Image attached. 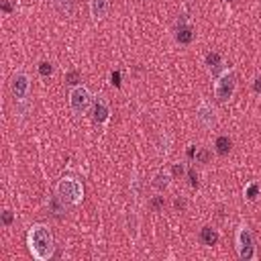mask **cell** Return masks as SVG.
I'll return each instance as SVG.
<instances>
[{
	"label": "cell",
	"mask_w": 261,
	"mask_h": 261,
	"mask_svg": "<svg viewBox=\"0 0 261 261\" xmlns=\"http://www.w3.org/2000/svg\"><path fill=\"white\" fill-rule=\"evenodd\" d=\"M237 71L232 67H226L214 77V98L218 102H228L237 92Z\"/></svg>",
	"instance_id": "3957f363"
},
{
	"label": "cell",
	"mask_w": 261,
	"mask_h": 261,
	"mask_svg": "<svg viewBox=\"0 0 261 261\" xmlns=\"http://www.w3.org/2000/svg\"><path fill=\"white\" fill-rule=\"evenodd\" d=\"M173 37H175L177 43L188 45V43H192V39H194V31H192V27H188L186 22H179L177 29H175V33H173Z\"/></svg>",
	"instance_id": "8fae6325"
},
{
	"label": "cell",
	"mask_w": 261,
	"mask_h": 261,
	"mask_svg": "<svg viewBox=\"0 0 261 261\" xmlns=\"http://www.w3.org/2000/svg\"><path fill=\"white\" fill-rule=\"evenodd\" d=\"M39 73H41L43 77L51 75V73H53V63H51V61H41V63H39Z\"/></svg>",
	"instance_id": "44dd1931"
},
{
	"label": "cell",
	"mask_w": 261,
	"mask_h": 261,
	"mask_svg": "<svg viewBox=\"0 0 261 261\" xmlns=\"http://www.w3.org/2000/svg\"><path fill=\"white\" fill-rule=\"evenodd\" d=\"M110 104L104 96H94L92 106H90V116L94 120V124H106L110 120Z\"/></svg>",
	"instance_id": "52a82bcc"
},
{
	"label": "cell",
	"mask_w": 261,
	"mask_h": 261,
	"mask_svg": "<svg viewBox=\"0 0 261 261\" xmlns=\"http://www.w3.org/2000/svg\"><path fill=\"white\" fill-rule=\"evenodd\" d=\"M171 179H173V175H171L169 169H159V171H155L153 177H151V188H153V192H155V194L167 192V190L171 188Z\"/></svg>",
	"instance_id": "9c48e42d"
},
{
	"label": "cell",
	"mask_w": 261,
	"mask_h": 261,
	"mask_svg": "<svg viewBox=\"0 0 261 261\" xmlns=\"http://www.w3.org/2000/svg\"><path fill=\"white\" fill-rule=\"evenodd\" d=\"M186 173V163H175L173 167H171V175H173V179L175 177H181Z\"/></svg>",
	"instance_id": "7402d4cb"
},
{
	"label": "cell",
	"mask_w": 261,
	"mask_h": 261,
	"mask_svg": "<svg viewBox=\"0 0 261 261\" xmlns=\"http://www.w3.org/2000/svg\"><path fill=\"white\" fill-rule=\"evenodd\" d=\"M27 247L33 259L37 261H49L55 253V237L51 228L43 222H35L27 230Z\"/></svg>",
	"instance_id": "6da1fadb"
},
{
	"label": "cell",
	"mask_w": 261,
	"mask_h": 261,
	"mask_svg": "<svg viewBox=\"0 0 261 261\" xmlns=\"http://www.w3.org/2000/svg\"><path fill=\"white\" fill-rule=\"evenodd\" d=\"M10 92L16 100V104L27 102L29 94H31V77L27 71H14L10 77Z\"/></svg>",
	"instance_id": "8992f818"
},
{
	"label": "cell",
	"mask_w": 261,
	"mask_h": 261,
	"mask_svg": "<svg viewBox=\"0 0 261 261\" xmlns=\"http://www.w3.org/2000/svg\"><path fill=\"white\" fill-rule=\"evenodd\" d=\"M53 6H55L61 14H69V12H71L73 2H71V0H53Z\"/></svg>",
	"instance_id": "ac0fdd59"
},
{
	"label": "cell",
	"mask_w": 261,
	"mask_h": 261,
	"mask_svg": "<svg viewBox=\"0 0 261 261\" xmlns=\"http://www.w3.org/2000/svg\"><path fill=\"white\" fill-rule=\"evenodd\" d=\"M55 194L67 204V206H77L84 200V186L77 177L63 175L55 184Z\"/></svg>",
	"instance_id": "7a4b0ae2"
},
{
	"label": "cell",
	"mask_w": 261,
	"mask_h": 261,
	"mask_svg": "<svg viewBox=\"0 0 261 261\" xmlns=\"http://www.w3.org/2000/svg\"><path fill=\"white\" fill-rule=\"evenodd\" d=\"M234 247L237 255L241 261H255L257 259V247H255V237L247 224H241L234 232Z\"/></svg>",
	"instance_id": "277c9868"
},
{
	"label": "cell",
	"mask_w": 261,
	"mask_h": 261,
	"mask_svg": "<svg viewBox=\"0 0 261 261\" xmlns=\"http://www.w3.org/2000/svg\"><path fill=\"white\" fill-rule=\"evenodd\" d=\"M155 147H157V153L159 155H163V157H167L169 155V151H171V137H169V133H159L157 135V141H155Z\"/></svg>",
	"instance_id": "7c38bea8"
},
{
	"label": "cell",
	"mask_w": 261,
	"mask_h": 261,
	"mask_svg": "<svg viewBox=\"0 0 261 261\" xmlns=\"http://www.w3.org/2000/svg\"><path fill=\"white\" fill-rule=\"evenodd\" d=\"M200 241H202L206 247H212V245H216V241H218V232H216L214 228H210V226H204V228L200 230Z\"/></svg>",
	"instance_id": "9a60e30c"
},
{
	"label": "cell",
	"mask_w": 261,
	"mask_h": 261,
	"mask_svg": "<svg viewBox=\"0 0 261 261\" xmlns=\"http://www.w3.org/2000/svg\"><path fill=\"white\" fill-rule=\"evenodd\" d=\"M230 145H232V141H230L226 135H220V137L216 139V143H214L218 155H226V153L230 151Z\"/></svg>",
	"instance_id": "2e32d148"
},
{
	"label": "cell",
	"mask_w": 261,
	"mask_h": 261,
	"mask_svg": "<svg viewBox=\"0 0 261 261\" xmlns=\"http://www.w3.org/2000/svg\"><path fill=\"white\" fill-rule=\"evenodd\" d=\"M92 92L84 86V84H77L73 88H69V96H67V102H69V110L75 114V116H84L90 112V106H92Z\"/></svg>",
	"instance_id": "5b68a950"
},
{
	"label": "cell",
	"mask_w": 261,
	"mask_h": 261,
	"mask_svg": "<svg viewBox=\"0 0 261 261\" xmlns=\"http://www.w3.org/2000/svg\"><path fill=\"white\" fill-rule=\"evenodd\" d=\"M12 220H14L12 210H10V208H4V210L0 212V222H2V226H10V224H12Z\"/></svg>",
	"instance_id": "ffe728a7"
},
{
	"label": "cell",
	"mask_w": 261,
	"mask_h": 261,
	"mask_svg": "<svg viewBox=\"0 0 261 261\" xmlns=\"http://www.w3.org/2000/svg\"><path fill=\"white\" fill-rule=\"evenodd\" d=\"M206 65H208L210 73H214V75H216V67L224 69V67H222V61H220V55H218V53H208V55H206Z\"/></svg>",
	"instance_id": "e0dca14e"
},
{
	"label": "cell",
	"mask_w": 261,
	"mask_h": 261,
	"mask_svg": "<svg viewBox=\"0 0 261 261\" xmlns=\"http://www.w3.org/2000/svg\"><path fill=\"white\" fill-rule=\"evenodd\" d=\"M88 8H90V16H92V20L100 22V20H104V16L108 14L110 0H88Z\"/></svg>",
	"instance_id": "30bf717a"
},
{
	"label": "cell",
	"mask_w": 261,
	"mask_h": 261,
	"mask_svg": "<svg viewBox=\"0 0 261 261\" xmlns=\"http://www.w3.org/2000/svg\"><path fill=\"white\" fill-rule=\"evenodd\" d=\"M255 90L261 92V77H255Z\"/></svg>",
	"instance_id": "603a6c76"
},
{
	"label": "cell",
	"mask_w": 261,
	"mask_h": 261,
	"mask_svg": "<svg viewBox=\"0 0 261 261\" xmlns=\"http://www.w3.org/2000/svg\"><path fill=\"white\" fill-rule=\"evenodd\" d=\"M126 226H128V234L133 241L139 239V218H137V212L135 210H128L126 212Z\"/></svg>",
	"instance_id": "5bb4252c"
},
{
	"label": "cell",
	"mask_w": 261,
	"mask_h": 261,
	"mask_svg": "<svg viewBox=\"0 0 261 261\" xmlns=\"http://www.w3.org/2000/svg\"><path fill=\"white\" fill-rule=\"evenodd\" d=\"M196 120L202 128H214L216 122H218V116H216V108L212 104H208L206 100H202L196 108Z\"/></svg>",
	"instance_id": "ba28073f"
},
{
	"label": "cell",
	"mask_w": 261,
	"mask_h": 261,
	"mask_svg": "<svg viewBox=\"0 0 261 261\" xmlns=\"http://www.w3.org/2000/svg\"><path fill=\"white\" fill-rule=\"evenodd\" d=\"M210 157H212V151H208L206 147H198L196 149V161L198 163H208Z\"/></svg>",
	"instance_id": "d6986e66"
},
{
	"label": "cell",
	"mask_w": 261,
	"mask_h": 261,
	"mask_svg": "<svg viewBox=\"0 0 261 261\" xmlns=\"http://www.w3.org/2000/svg\"><path fill=\"white\" fill-rule=\"evenodd\" d=\"M243 196H245V200H247V202H255V200L261 196V184H259L257 179H251V181L245 186Z\"/></svg>",
	"instance_id": "4fadbf2b"
}]
</instances>
